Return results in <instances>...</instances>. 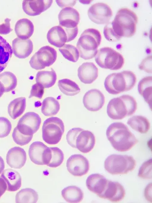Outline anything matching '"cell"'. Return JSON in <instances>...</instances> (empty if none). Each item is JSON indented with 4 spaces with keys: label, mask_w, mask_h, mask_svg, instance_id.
<instances>
[{
    "label": "cell",
    "mask_w": 152,
    "mask_h": 203,
    "mask_svg": "<svg viewBox=\"0 0 152 203\" xmlns=\"http://www.w3.org/2000/svg\"><path fill=\"white\" fill-rule=\"evenodd\" d=\"M48 41L50 44L57 48H61L67 42V36L64 29L60 26L52 27L47 35Z\"/></svg>",
    "instance_id": "obj_23"
},
{
    "label": "cell",
    "mask_w": 152,
    "mask_h": 203,
    "mask_svg": "<svg viewBox=\"0 0 152 203\" xmlns=\"http://www.w3.org/2000/svg\"><path fill=\"white\" fill-rule=\"evenodd\" d=\"M12 129L11 122L7 118L0 117V138L7 136Z\"/></svg>",
    "instance_id": "obj_41"
},
{
    "label": "cell",
    "mask_w": 152,
    "mask_h": 203,
    "mask_svg": "<svg viewBox=\"0 0 152 203\" xmlns=\"http://www.w3.org/2000/svg\"><path fill=\"white\" fill-rule=\"evenodd\" d=\"M51 150V158L49 163L47 166L51 168H56L60 166L64 160L62 151L57 147H50Z\"/></svg>",
    "instance_id": "obj_37"
},
{
    "label": "cell",
    "mask_w": 152,
    "mask_h": 203,
    "mask_svg": "<svg viewBox=\"0 0 152 203\" xmlns=\"http://www.w3.org/2000/svg\"><path fill=\"white\" fill-rule=\"evenodd\" d=\"M38 195L34 189L29 188L23 189L16 194V203H36L38 199Z\"/></svg>",
    "instance_id": "obj_34"
},
{
    "label": "cell",
    "mask_w": 152,
    "mask_h": 203,
    "mask_svg": "<svg viewBox=\"0 0 152 203\" xmlns=\"http://www.w3.org/2000/svg\"><path fill=\"white\" fill-rule=\"evenodd\" d=\"M7 190V185L4 180L0 177V198Z\"/></svg>",
    "instance_id": "obj_48"
},
{
    "label": "cell",
    "mask_w": 152,
    "mask_h": 203,
    "mask_svg": "<svg viewBox=\"0 0 152 203\" xmlns=\"http://www.w3.org/2000/svg\"><path fill=\"white\" fill-rule=\"evenodd\" d=\"M59 26L64 28H74L78 27L80 14L75 9L71 7L62 9L58 15Z\"/></svg>",
    "instance_id": "obj_14"
},
{
    "label": "cell",
    "mask_w": 152,
    "mask_h": 203,
    "mask_svg": "<svg viewBox=\"0 0 152 203\" xmlns=\"http://www.w3.org/2000/svg\"><path fill=\"white\" fill-rule=\"evenodd\" d=\"M41 122V119L38 114L34 112H28L20 119L16 127L23 134L33 135L39 128Z\"/></svg>",
    "instance_id": "obj_10"
},
{
    "label": "cell",
    "mask_w": 152,
    "mask_h": 203,
    "mask_svg": "<svg viewBox=\"0 0 152 203\" xmlns=\"http://www.w3.org/2000/svg\"><path fill=\"white\" fill-rule=\"evenodd\" d=\"M138 17L136 13L126 7L118 11L111 24L114 33L118 36L130 37L135 34Z\"/></svg>",
    "instance_id": "obj_2"
},
{
    "label": "cell",
    "mask_w": 152,
    "mask_h": 203,
    "mask_svg": "<svg viewBox=\"0 0 152 203\" xmlns=\"http://www.w3.org/2000/svg\"><path fill=\"white\" fill-rule=\"evenodd\" d=\"M152 160L149 159L144 162L139 170L138 176L144 179L152 178Z\"/></svg>",
    "instance_id": "obj_39"
},
{
    "label": "cell",
    "mask_w": 152,
    "mask_h": 203,
    "mask_svg": "<svg viewBox=\"0 0 152 203\" xmlns=\"http://www.w3.org/2000/svg\"><path fill=\"white\" fill-rule=\"evenodd\" d=\"M51 0H25L22 2V8L27 15L35 16L40 15L51 5Z\"/></svg>",
    "instance_id": "obj_16"
},
{
    "label": "cell",
    "mask_w": 152,
    "mask_h": 203,
    "mask_svg": "<svg viewBox=\"0 0 152 203\" xmlns=\"http://www.w3.org/2000/svg\"><path fill=\"white\" fill-rule=\"evenodd\" d=\"M139 69L147 73H152V56L149 55L143 59L138 66Z\"/></svg>",
    "instance_id": "obj_43"
},
{
    "label": "cell",
    "mask_w": 152,
    "mask_h": 203,
    "mask_svg": "<svg viewBox=\"0 0 152 203\" xmlns=\"http://www.w3.org/2000/svg\"><path fill=\"white\" fill-rule=\"evenodd\" d=\"M58 86L60 91L67 96L75 95L80 91L79 86L75 82L68 78L59 80Z\"/></svg>",
    "instance_id": "obj_33"
},
{
    "label": "cell",
    "mask_w": 152,
    "mask_h": 203,
    "mask_svg": "<svg viewBox=\"0 0 152 203\" xmlns=\"http://www.w3.org/2000/svg\"><path fill=\"white\" fill-rule=\"evenodd\" d=\"M77 75L82 83L91 84L98 76V69L93 62H84L78 67Z\"/></svg>",
    "instance_id": "obj_19"
},
{
    "label": "cell",
    "mask_w": 152,
    "mask_h": 203,
    "mask_svg": "<svg viewBox=\"0 0 152 203\" xmlns=\"http://www.w3.org/2000/svg\"><path fill=\"white\" fill-rule=\"evenodd\" d=\"M95 142V138L93 133L88 130H83L77 137L76 147L83 153H88L94 148Z\"/></svg>",
    "instance_id": "obj_20"
},
{
    "label": "cell",
    "mask_w": 152,
    "mask_h": 203,
    "mask_svg": "<svg viewBox=\"0 0 152 203\" xmlns=\"http://www.w3.org/2000/svg\"><path fill=\"white\" fill-rule=\"evenodd\" d=\"M57 5L61 8L73 7L76 3V0H56Z\"/></svg>",
    "instance_id": "obj_46"
},
{
    "label": "cell",
    "mask_w": 152,
    "mask_h": 203,
    "mask_svg": "<svg viewBox=\"0 0 152 203\" xmlns=\"http://www.w3.org/2000/svg\"><path fill=\"white\" fill-rule=\"evenodd\" d=\"M139 93L151 109L152 94V77L148 76L142 78L138 86Z\"/></svg>",
    "instance_id": "obj_28"
},
{
    "label": "cell",
    "mask_w": 152,
    "mask_h": 203,
    "mask_svg": "<svg viewBox=\"0 0 152 203\" xmlns=\"http://www.w3.org/2000/svg\"><path fill=\"white\" fill-rule=\"evenodd\" d=\"M60 109V105L58 100L53 97H49L43 100L41 111L45 116H53L58 113Z\"/></svg>",
    "instance_id": "obj_32"
},
{
    "label": "cell",
    "mask_w": 152,
    "mask_h": 203,
    "mask_svg": "<svg viewBox=\"0 0 152 203\" xmlns=\"http://www.w3.org/2000/svg\"><path fill=\"white\" fill-rule=\"evenodd\" d=\"M42 131V139L45 142L50 145L57 144L64 131V122L57 117H49L44 122Z\"/></svg>",
    "instance_id": "obj_8"
},
{
    "label": "cell",
    "mask_w": 152,
    "mask_h": 203,
    "mask_svg": "<svg viewBox=\"0 0 152 203\" xmlns=\"http://www.w3.org/2000/svg\"><path fill=\"white\" fill-rule=\"evenodd\" d=\"M66 166L68 171L75 176H82L87 173L89 169L88 159L81 154L71 155L67 159Z\"/></svg>",
    "instance_id": "obj_12"
},
{
    "label": "cell",
    "mask_w": 152,
    "mask_h": 203,
    "mask_svg": "<svg viewBox=\"0 0 152 203\" xmlns=\"http://www.w3.org/2000/svg\"><path fill=\"white\" fill-rule=\"evenodd\" d=\"M90 19L98 24H107L113 16L112 11L107 4L102 2L95 3L89 8L87 12Z\"/></svg>",
    "instance_id": "obj_11"
},
{
    "label": "cell",
    "mask_w": 152,
    "mask_h": 203,
    "mask_svg": "<svg viewBox=\"0 0 152 203\" xmlns=\"http://www.w3.org/2000/svg\"><path fill=\"white\" fill-rule=\"evenodd\" d=\"M0 82L3 86L4 92H9L13 90L17 84L16 76L10 71H5L0 73Z\"/></svg>",
    "instance_id": "obj_35"
},
{
    "label": "cell",
    "mask_w": 152,
    "mask_h": 203,
    "mask_svg": "<svg viewBox=\"0 0 152 203\" xmlns=\"http://www.w3.org/2000/svg\"><path fill=\"white\" fill-rule=\"evenodd\" d=\"M152 184L151 183L149 184L146 187L144 192V195L146 199L149 202H152L151 199V191H152Z\"/></svg>",
    "instance_id": "obj_47"
},
{
    "label": "cell",
    "mask_w": 152,
    "mask_h": 203,
    "mask_svg": "<svg viewBox=\"0 0 152 203\" xmlns=\"http://www.w3.org/2000/svg\"><path fill=\"white\" fill-rule=\"evenodd\" d=\"M6 160L7 163L11 168L20 169L26 163V153L22 148L19 147H14L8 151Z\"/></svg>",
    "instance_id": "obj_17"
},
{
    "label": "cell",
    "mask_w": 152,
    "mask_h": 203,
    "mask_svg": "<svg viewBox=\"0 0 152 203\" xmlns=\"http://www.w3.org/2000/svg\"><path fill=\"white\" fill-rule=\"evenodd\" d=\"M59 50L64 57L73 62H77L79 57L78 50L75 46L69 44H65L59 48Z\"/></svg>",
    "instance_id": "obj_36"
},
{
    "label": "cell",
    "mask_w": 152,
    "mask_h": 203,
    "mask_svg": "<svg viewBox=\"0 0 152 203\" xmlns=\"http://www.w3.org/2000/svg\"><path fill=\"white\" fill-rule=\"evenodd\" d=\"M33 135L27 136L20 133L16 127L14 129L12 137L14 141L17 144L23 146L28 144L31 140Z\"/></svg>",
    "instance_id": "obj_38"
},
{
    "label": "cell",
    "mask_w": 152,
    "mask_h": 203,
    "mask_svg": "<svg viewBox=\"0 0 152 203\" xmlns=\"http://www.w3.org/2000/svg\"><path fill=\"white\" fill-rule=\"evenodd\" d=\"M136 163L133 158L126 155L112 154L104 162L105 169L112 175L124 174L132 171Z\"/></svg>",
    "instance_id": "obj_6"
},
{
    "label": "cell",
    "mask_w": 152,
    "mask_h": 203,
    "mask_svg": "<svg viewBox=\"0 0 152 203\" xmlns=\"http://www.w3.org/2000/svg\"><path fill=\"white\" fill-rule=\"evenodd\" d=\"M105 97L102 93L96 89H92L87 92L83 98V103L85 108L91 111H97L103 106Z\"/></svg>",
    "instance_id": "obj_13"
},
{
    "label": "cell",
    "mask_w": 152,
    "mask_h": 203,
    "mask_svg": "<svg viewBox=\"0 0 152 203\" xmlns=\"http://www.w3.org/2000/svg\"><path fill=\"white\" fill-rule=\"evenodd\" d=\"M103 32L106 39L110 42L118 41L121 38L114 33L112 27L108 25H106L104 27Z\"/></svg>",
    "instance_id": "obj_44"
},
{
    "label": "cell",
    "mask_w": 152,
    "mask_h": 203,
    "mask_svg": "<svg viewBox=\"0 0 152 203\" xmlns=\"http://www.w3.org/2000/svg\"><path fill=\"white\" fill-rule=\"evenodd\" d=\"M57 53L53 48L49 45L42 47L31 58L29 63L31 67L37 70L50 67L56 61Z\"/></svg>",
    "instance_id": "obj_9"
},
{
    "label": "cell",
    "mask_w": 152,
    "mask_h": 203,
    "mask_svg": "<svg viewBox=\"0 0 152 203\" xmlns=\"http://www.w3.org/2000/svg\"><path fill=\"white\" fill-rule=\"evenodd\" d=\"M125 194V189L121 184L108 180L102 199H107L112 202H118L124 198Z\"/></svg>",
    "instance_id": "obj_21"
},
{
    "label": "cell",
    "mask_w": 152,
    "mask_h": 203,
    "mask_svg": "<svg viewBox=\"0 0 152 203\" xmlns=\"http://www.w3.org/2000/svg\"><path fill=\"white\" fill-rule=\"evenodd\" d=\"M95 61L101 67L117 70L123 66L124 59L119 52L110 47L99 49L95 56Z\"/></svg>",
    "instance_id": "obj_7"
},
{
    "label": "cell",
    "mask_w": 152,
    "mask_h": 203,
    "mask_svg": "<svg viewBox=\"0 0 152 203\" xmlns=\"http://www.w3.org/2000/svg\"><path fill=\"white\" fill-rule=\"evenodd\" d=\"M13 53L17 57L24 59L28 57L32 53L33 45L29 39L22 40L16 37L12 41Z\"/></svg>",
    "instance_id": "obj_18"
},
{
    "label": "cell",
    "mask_w": 152,
    "mask_h": 203,
    "mask_svg": "<svg viewBox=\"0 0 152 203\" xmlns=\"http://www.w3.org/2000/svg\"><path fill=\"white\" fill-rule=\"evenodd\" d=\"M127 123L132 129L141 133H147L150 127L148 119L142 116H132L128 119Z\"/></svg>",
    "instance_id": "obj_27"
},
{
    "label": "cell",
    "mask_w": 152,
    "mask_h": 203,
    "mask_svg": "<svg viewBox=\"0 0 152 203\" xmlns=\"http://www.w3.org/2000/svg\"><path fill=\"white\" fill-rule=\"evenodd\" d=\"M1 177L7 185V190L9 191H15L19 189L21 186V177L19 173L16 170L7 169L4 170Z\"/></svg>",
    "instance_id": "obj_22"
},
{
    "label": "cell",
    "mask_w": 152,
    "mask_h": 203,
    "mask_svg": "<svg viewBox=\"0 0 152 203\" xmlns=\"http://www.w3.org/2000/svg\"><path fill=\"white\" fill-rule=\"evenodd\" d=\"M11 19L8 18H5L4 22L0 24V34L6 35L9 34L13 30L11 27Z\"/></svg>",
    "instance_id": "obj_45"
},
{
    "label": "cell",
    "mask_w": 152,
    "mask_h": 203,
    "mask_svg": "<svg viewBox=\"0 0 152 203\" xmlns=\"http://www.w3.org/2000/svg\"><path fill=\"white\" fill-rule=\"evenodd\" d=\"M15 32L18 37L22 39H29L32 35L34 30L33 23L27 18L18 20L15 27Z\"/></svg>",
    "instance_id": "obj_24"
},
{
    "label": "cell",
    "mask_w": 152,
    "mask_h": 203,
    "mask_svg": "<svg viewBox=\"0 0 152 203\" xmlns=\"http://www.w3.org/2000/svg\"><path fill=\"white\" fill-rule=\"evenodd\" d=\"M47 147L40 141L33 142L30 146L28 150V155L32 162L37 165H43L42 161L43 154L45 150Z\"/></svg>",
    "instance_id": "obj_25"
},
{
    "label": "cell",
    "mask_w": 152,
    "mask_h": 203,
    "mask_svg": "<svg viewBox=\"0 0 152 203\" xmlns=\"http://www.w3.org/2000/svg\"><path fill=\"white\" fill-rule=\"evenodd\" d=\"M44 91V88L41 84L36 83L32 85L29 98L34 97L39 99L42 98Z\"/></svg>",
    "instance_id": "obj_42"
},
{
    "label": "cell",
    "mask_w": 152,
    "mask_h": 203,
    "mask_svg": "<svg viewBox=\"0 0 152 203\" xmlns=\"http://www.w3.org/2000/svg\"><path fill=\"white\" fill-rule=\"evenodd\" d=\"M12 53V50L10 45L0 35V73L7 66Z\"/></svg>",
    "instance_id": "obj_29"
},
{
    "label": "cell",
    "mask_w": 152,
    "mask_h": 203,
    "mask_svg": "<svg viewBox=\"0 0 152 203\" xmlns=\"http://www.w3.org/2000/svg\"><path fill=\"white\" fill-rule=\"evenodd\" d=\"M102 40L100 32L98 30L90 28L81 34L76 45L80 58L88 60L94 57Z\"/></svg>",
    "instance_id": "obj_4"
},
{
    "label": "cell",
    "mask_w": 152,
    "mask_h": 203,
    "mask_svg": "<svg viewBox=\"0 0 152 203\" xmlns=\"http://www.w3.org/2000/svg\"><path fill=\"white\" fill-rule=\"evenodd\" d=\"M106 135L113 147L121 152L130 150L138 141L127 125L121 122L111 124L106 130Z\"/></svg>",
    "instance_id": "obj_1"
},
{
    "label": "cell",
    "mask_w": 152,
    "mask_h": 203,
    "mask_svg": "<svg viewBox=\"0 0 152 203\" xmlns=\"http://www.w3.org/2000/svg\"><path fill=\"white\" fill-rule=\"evenodd\" d=\"M137 81L135 75L130 71L113 73L106 78L104 86L108 93L117 95L132 89Z\"/></svg>",
    "instance_id": "obj_5"
},
{
    "label": "cell",
    "mask_w": 152,
    "mask_h": 203,
    "mask_svg": "<svg viewBox=\"0 0 152 203\" xmlns=\"http://www.w3.org/2000/svg\"><path fill=\"white\" fill-rule=\"evenodd\" d=\"M108 181V180L103 175L99 174H94L87 177L86 185L90 191L102 198L107 188Z\"/></svg>",
    "instance_id": "obj_15"
},
{
    "label": "cell",
    "mask_w": 152,
    "mask_h": 203,
    "mask_svg": "<svg viewBox=\"0 0 152 203\" xmlns=\"http://www.w3.org/2000/svg\"><path fill=\"white\" fill-rule=\"evenodd\" d=\"M26 106L25 97H21L14 99L9 104L8 112L9 115L12 119H15L24 113Z\"/></svg>",
    "instance_id": "obj_30"
},
{
    "label": "cell",
    "mask_w": 152,
    "mask_h": 203,
    "mask_svg": "<svg viewBox=\"0 0 152 203\" xmlns=\"http://www.w3.org/2000/svg\"><path fill=\"white\" fill-rule=\"evenodd\" d=\"M137 108L135 99L128 95H124L113 98L109 102L107 113L111 119L121 120L133 114Z\"/></svg>",
    "instance_id": "obj_3"
},
{
    "label": "cell",
    "mask_w": 152,
    "mask_h": 203,
    "mask_svg": "<svg viewBox=\"0 0 152 203\" xmlns=\"http://www.w3.org/2000/svg\"><path fill=\"white\" fill-rule=\"evenodd\" d=\"M84 130L80 128H74L70 130L66 135V140L68 144L72 147L76 148V141L80 133Z\"/></svg>",
    "instance_id": "obj_40"
},
{
    "label": "cell",
    "mask_w": 152,
    "mask_h": 203,
    "mask_svg": "<svg viewBox=\"0 0 152 203\" xmlns=\"http://www.w3.org/2000/svg\"><path fill=\"white\" fill-rule=\"evenodd\" d=\"M35 79L36 83L41 84L45 88H49L55 84L57 75L53 68L50 71H39L36 74Z\"/></svg>",
    "instance_id": "obj_31"
},
{
    "label": "cell",
    "mask_w": 152,
    "mask_h": 203,
    "mask_svg": "<svg viewBox=\"0 0 152 203\" xmlns=\"http://www.w3.org/2000/svg\"><path fill=\"white\" fill-rule=\"evenodd\" d=\"M4 92V90L3 86L0 82V97H1L3 95Z\"/></svg>",
    "instance_id": "obj_50"
},
{
    "label": "cell",
    "mask_w": 152,
    "mask_h": 203,
    "mask_svg": "<svg viewBox=\"0 0 152 203\" xmlns=\"http://www.w3.org/2000/svg\"><path fill=\"white\" fill-rule=\"evenodd\" d=\"M61 194L64 199L69 203L80 202L84 197L82 191L75 185L69 186L64 188L62 190Z\"/></svg>",
    "instance_id": "obj_26"
},
{
    "label": "cell",
    "mask_w": 152,
    "mask_h": 203,
    "mask_svg": "<svg viewBox=\"0 0 152 203\" xmlns=\"http://www.w3.org/2000/svg\"><path fill=\"white\" fill-rule=\"evenodd\" d=\"M5 168V164L4 160L0 156V174L2 173Z\"/></svg>",
    "instance_id": "obj_49"
}]
</instances>
